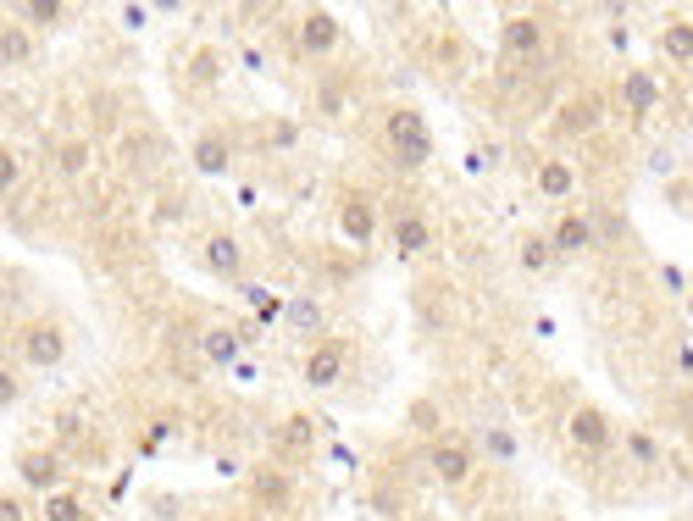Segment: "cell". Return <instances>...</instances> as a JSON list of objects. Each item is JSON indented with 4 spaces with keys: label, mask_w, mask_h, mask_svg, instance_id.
I'll return each mask as SVG.
<instances>
[{
    "label": "cell",
    "mask_w": 693,
    "mask_h": 521,
    "mask_svg": "<svg viewBox=\"0 0 693 521\" xmlns=\"http://www.w3.org/2000/svg\"><path fill=\"white\" fill-rule=\"evenodd\" d=\"M45 521H90V510H83L78 494L56 488V494H45Z\"/></svg>",
    "instance_id": "cell-29"
},
{
    "label": "cell",
    "mask_w": 693,
    "mask_h": 521,
    "mask_svg": "<svg viewBox=\"0 0 693 521\" xmlns=\"http://www.w3.org/2000/svg\"><path fill=\"white\" fill-rule=\"evenodd\" d=\"M539 195L544 200H571L577 195V166L571 161H544L539 166Z\"/></svg>",
    "instance_id": "cell-17"
},
{
    "label": "cell",
    "mask_w": 693,
    "mask_h": 521,
    "mask_svg": "<svg viewBox=\"0 0 693 521\" xmlns=\"http://www.w3.org/2000/svg\"><path fill=\"white\" fill-rule=\"evenodd\" d=\"M255 344V327H228V322H211V327H200V361L206 367H239V356Z\"/></svg>",
    "instance_id": "cell-4"
},
{
    "label": "cell",
    "mask_w": 693,
    "mask_h": 521,
    "mask_svg": "<svg viewBox=\"0 0 693 521\" xmlns=\"http://www.w3.org/2000/svg\"><path fill=\"white\" fill-rule=\"evenodd\" d=\"M516 260H522V273H533V278H544L550 267H555V250H550V239H522V255H516Z\"/></svg>",
    "instance_id": "cell-28"
},
{
    "label": "cell",
    "mask_w": 693,
    "mask_h": 521,
    "mask_svg": "<svg viewBox=\"0 0 693 521\" xmlns=\"http://www.w3.org/2000/svg\"><path fill=\"white\" fill-rule=\"evenodd\" d=\"M338 233L356 239V250H367V244L378 239V206H372V195L350 189V195L338 200Z\"/></svg>",
    "instance_id": "cell-9"
},
{
    "label": "cell",
    "mask_w": 693,
    "mask_h": 521,
    "mask_svg": "<svg viewBox=\"0 0 693 521\" xmlns=\"http://www.w3.org/2000/svg\"><path fill=\"white\" fill-rule=\"evenodd\" d=\"M555 128H561L566 139H571V134H577V139H582V134H593V128H599V101H593V95L566 101V106H561V117H555Z\"/></svg>",
    "instance_id": "cell-16"
},
{
    "label": "cell",
    "mask_w": 693,
    "mask_h": 521,
    "mask_svg": "<svg viewBox=\"0 0 693 521\" xmlns=\"http://www.w3.org/2000/svg\"><path fill=\"white\" fill-rule=\"evenodd\" d=\"M239 300L255 311V327H273V322L284 316V294H273V289H262V283H239Z\"/></svg>",
    "instance_id": "cell-20"
},
{
    "label": "cell",
    "mask_w": 693,
    "mask_h": 521,
    "mask_svg": "<svg viewBox=\"0 0 693 521\" xmlns=\"http://www.w3.org/2000/svg\"><path fill=\"white\" fill-rule=\"evenodd\" d=\"M344 372H350V338L327 333V338H316L311 350H305V367H300V378H305V389H311V394H327V389H338V383H344Z\"/></svg>",
    "instance_id": "cell-2"
},
{
    "label": "cell",
    "mask_w": 693,
    "mask_h": 521,
    "mask_svg": "<svg viewBox=\"0 0 693 521\" xmlns=\"http://www.w3.org/2000/svg\"><path fill=\"white\" fill-rule=\"evenodd\" d=\"M189 161H195V172H200V178H222V172L233 166V139H228L222 128H206V134L195 139Z\"/></svg>",
    "instance_id": "cell-13"
},
{
    "label": "cell",
    "mask_w": 693,
    "mask_h": 521,
    "mask_svg": "<svg viewBox=\"0 0 693 521\" xmlns=\"http://www.w3.org/2000/svg\"><path fill=\"white\" fill-rule=\"evenodd\" d=\"M18 483H23L28 494H56V488L67 483V461H61L56 450H23V455H18Z\"/></svg>",
    "instance_id": "cell-8"
},
{
    "label": "cell",
    "mask_w": 693,
    "mask_h": 521,
    "mask_svg": "<svg viewBox=\"0 0 693 521\" xmlns=\"http://www.w3.org/2000/svg\"><path fill=\"white\" fill-rule=\"evenodd\" d=\"M660 50H666L671 61L688 67V61H693V23H688V18H671V23L660 28Z\"/></svg>",
    "instance_id": "cell-23"
},
{
    "label": "cell",
    "mask_w": 693,
    "mask_h": 521,
    "mask_svg": "<svg viewBox=\"0 0 693 521\" xmlns=\"http://www.w3.org/2000/svg\"><path fill=\"white\" fill-rule=\"evenodd\" d=\"M166 439H172V421H166V416H161V421H150V432H145V444H139V450H145V455H150V450H161V444H166Z\"/></svg>",
    "instance_id": "cell-35"
},
{
    "label": "cell",
    "mask_w": 693,
    "mask_h": 521,
    "mask_svg": "<svg viewBox=\"0 0 693 521\" xmlns=\"http://www.w3.org/2000/svg\"><path fill=\"white\" fill-rule=\"evenodd\" d=\"M18 184H23V155L12 144H0V200L18 195Z\"/></svg>",
    "instance_id": "cell-31"
},
{
    "label": "cell",
    "mask_w": 693,
    "mask_h": 521,
    "mask_svg": "<svg viewBox=\"0 0 693 521\" xmlns=\"http://www.w3.org/2000/svg\"><path fill=\"white\" fill-rule=\"evenodd\" d=\"M294 139H300V128H294V123H278V128H273V144H278V150H289Z\"/></svg>",
    "instance_id": "cell-38"
},
{
    "label": "cell",
    "mask_w": 693,
    "mask_h": 521,
    "mask_svg": "<svg viewBox=\"0 0 693 521\" xmlns=\"http://www.w3.org/2000/svg\"><path fill=\"white\" fill-rule=\"evenodd\" d=\"M34 61V34L18 23H0V67H23Z\"/></svg>",
    "instance_id": "cell-21"
},
{
    "label": "cell",
    "mask_w": 693,
    "mask_h": 521,
    "mask_svg": "<svg viewBox=\"0 0 693 521\" xmlns=\"http://www.w3.org/2000/svg\"><path fill=\"white\" fill-rule=\"evenodd\" d=\"M250 499L262 505V510H289V499H294V483H289V472H278V466H255L250 472Z\"/></svg>",
    "instance_id": "cell-14"
},
{
    "label": "cell",
    "mask_w": 693,
    "mask_h": 521,
    "mask_svg": "<svg viewBox=\"0 0 693 521\" xmlns=\"http://www.w3.org/2000/svg\"><path fill=\"white\" fill-rule=\"evenodd\" d=\"M622 444H627V455H633V461H638L644 472H655V466L666 461V455H660V444L649 439L644 427H622Z\"/></svg>",
    "instance_id": "cell-26"
},
{
    "label": "cell",
    "mask_w": 693,
    "mask_h": 521,
    "mask_svg": "<svg viewBox=\"0 0 693 521\" xmlns=\"http://www.w3.org/2000/svg\"><path fill=\"white\" fill-rule=\"evenodd\" d=\"M150 23V7H123V28H145Z\"/></svg>",
    "instance_id": "cell-37"
},
{
    "label": "cell",
    "mask_w": 693,
    "mask_h": 521,
    "mask_svg": "<svg viewBox=\"0 0 693 521\" xmlns=\"http://www.w3.org/2000/svg\"><path fill=\"white\" fill-rule=\"evenodd\" d=\"M23 394H28L23 372H18V367H0V410H12V405H18Z\"/></svg>",
    "instance_id": "cell-34"
},
{
    "label": "cell",
    "mask_w": 693,
    "mask_h": 521,
    "mask_svg": "<svg viewBox=\"0 0 693 521\" xmlns=\"http://www.w3.org/2000/svg\"><path fill=\"white\" fill-rule=\"evenodd\" d=\"M472 466H477V455H472L466 439H432L427 444V472L439 477L444 488H461L472 477Z\"/></svg>",
    "instance_id": "cell-5"
},
{
    "label": "cell",
    "mask_w": 693,
    "mask_h": 521,
    "mask_svg": "<svg viewBox=\"0 0 693 521\" xmlns=\"http://www.w3.org/2000/svg\"><path fill=\"white\" fill-rule=\"evenodd\" d=\"M588 222H593V250H616L622 233H627V222L616 211H604V206H588Z\"/></svg>",
    "instance_id": "cell-24"
},
{
    "label": "cell",
    "mask_w": 693,
    "mask_h": 521,
    "mask_svg": "<svg viewBox=\"0 0 693 521\" xmlns=\"http://www.w3.org/2000/svg\"><path fill=\"white\" fill-rule=\"evenodd\" d=\"M688 316H693V289H688Z\"/></svg>",
    "instance_id": "cell-41"
},
{
    "label": "cell",
    "mask_w": 693,
    "mask_h": 521,
    "mask_svg": "<svg viewBox=\"0 0 693 521\" xmlns=\"http://www.w3.org/2000/svg\"><path fill=\"white\" fill-rule=\"evenodd\" d=\"M284 322H289L300 338H311V333H322V305H316L311 294H294V300H284Z\"/></svg>",
    "instance_id": "cell-22"
},
{
    "label": "cell",
    "mask_w": 693,
    "mask_h": 521,
    "mask_svg": "<svg viewBox=\"0 0 693 521\" xmlns=\"http://www.w3.org/2000/svg\"><path fill=\"white\" fill-rule=\"evenodd\" d=\"M200 260H206V273L222 278V283H239V273H244V250H239L233 233H211L200 244Z\"/></svg>",
    "instance_id": "cell-11"
},
{
    "label": "cell",
    "mask_w": 693,
    "mask_h": 521,
    "mask_svg": "<svg viewBox=\"0 0 693 521\" xmlns=\"http://www.w3.org/2000/svg\"><path fill=\"white\" fill-rule=\"evenodd\" d=\"M660 283H666V289H677V294H688V278H682L677 267H660Z\"/></svg>",
    "instance_id": "cell-39"
},
{
    "label": "cell",
    "mask_w": 693,
    "mask_h": 521,
    "mask_svg": "<svg viewBox=\"0 0 693 521\" xmlns=\"http://www.w3.org/2000/svg\"><path fill=\"white\" fill-rule=\"evenodd\" d=\"M544 239H550L555 260H571V255H588L593 250V222H588V211H561Z\"/></svg>",
    "instance_id": "cell-10"
},
{
    "label": "cell",
    "mask_w": 693,
    "mask_h": 521,
    "mask_svg": "<svg viewBox=\"0 0 693 521\" xmlns=\"http://www.w3.org/2000/svg\"><path fill=\"white\" fill-rule=\"evenodd\" d=\"M311 427H316L311 416H289L284 432H278V444H284V450H311Z\"/></svg>",
    "instance_id": "cell-32"
},
{
    "label": "cell",
    "mask_w": 693,
    "mask_h": 521,
    "mask_svg": "<svg viewBox=\"0 0 693 521\" xmlns=\"http://www.w3.org/2000/svg\"><path fill=\"white\" fill-rule=\"evenodd\" d=\"M217 472H222V477H239V472H244V466H239V461H233V455H217Z\"/></svg>",
    "instance_id": "cell-40"
},
{
    "label": "cell",
    "mask_w": 693,
    "mask_h": 521,
    "mask_svg": "<svg viewBox=\"0 0 693 521\" xmlns=\"http://www.w3.org/2000/svg\"><path fill=\"white\" fill-rule=\"evenodd\" d=\"M18 356L28 372H56L67 361V327L61 322H28L18 333Z\"/></svg>",
    "instance_id": "cell-3"
},
{
    "label": "cell",
    "mask_w": 693,
    "mask_h": 521,
    "mask_svg": "<svg viewBox=\"0 0 693 521\" xmlns=\"http://www.w3.org/2000/svg\"><path fill=\"white\" fill-rule=\"evenodd\" d=\"M18 18L34 23V28H50V23L67 18V7H61V0H28V7H18Z\"/></svg>",
    "instance_id": "cell-30"
},
{
    "label": "cell",
    "mask_w": 693,
    "mask_h": 521,
    "mask_svg": "<svg viewBox=\"0 0 693 521\" xmlns=\"http://www.w3.org/2000/svg\"><path fill=\"white\" fill-rule=\"evenodd\" d=\"M389 244H394L405 260H416V255L432 250V222H427L416 206H394V211H389Z\"/></svg>",
    "instance_id": "cell-7"
},
{
    "label": "cell",
    "mask_w": 693,
    "mask_h": 521,
    "mask_svg": "<svg viewBox=\"0 0 693 521\" xmlns=\"http://www.w3.org/2000/svg\"><path fill=\"white\" fill-rule=\"evenodd\" d=\"M505 50H510L516 61H533V56L544 50V23H539V18H510V23H505Z\"/></svg>",
    "instance_id": "cell-15"
},
{
    "label": "cell",
    "mask_w": 693,
    "mask_h": 521,
    "mask_svg": "<svg viewBox=\"0 0 693 521\" xmlns=\"http://www.w3.org/2000/svg\"><path fill=\"white\" fill-rule=\"evenodd\" d=\"M411 427L421 432V439H444V410L439 405H432V400H411Z\"/></svg>",
    "instance_id": "cell-27"
},
{
    "label": "cell",
    "mask_w": 693,
    "mask_h": 521,
    "mask_svg": "<svg viewBox=\"0 0 693 521\" xmlns=\"http://www.w3.org/2000/svg\"><path fill=\"white\" fill-rule=\"evenodd\" d=\"M222 72H228V61H222V50H211V45H200V50H195V61H189V78L200 83V90H217V83H222Z\"/></svg>",
    "instance_id": "cell-25"
},
{
    "label": "cell",
    "mask_w": 693,
    "mask_h": 521,
    "mask_svg": "<svg viewBox=\"0 0 693 521\" xmlns=\"http://www.w3.org/2000/svg\"><path fill=\"white\" fill-rule=\"evenodd\" d=\"M90 166H95V144L90 139H61L56 144V172L61 178H83Z\"/></svg>",
    "instance_id": "cell-19"
},
{
    "label": "cell",
    "mask_w": 693,
    "mask_h": 521,
    "mask_svg": "<svg viewBox=\"0 0 693 521\" xmlns=\"http://www.w3.org/2000/svg\"><path fill=\"white\" fill-rule=\"evenodd\" d=\"M566 439H571L582 455H604V450L616 444V427H611V416H604L599 405H577L571 421H566Z\"/></svg>",
    "instance_id": "cell-6"
},
{
    "label": "cell",
    "mask_w": 693,
    "mask_h": 521,
    "mask_svg": "<svg viewBox=\"0 0 693 521\" xmlns=\"http://www.w3.org/2000/svg\"><path fill=\"white\" fill-rule=\"evenodd\" d=\"M0 521H28V505L18 494H0Z\"/></svg>",
    "instance_id": "cell-36"
},
{
    "label": "cell",
    "mask_w": 693,
    "mask_h": 521,
    "mask_svg": "<svg viewBox=\"0 0 693 521\" xmlns=\"http://www.w3.org/2000/svg\"><path fill=\"white\" fill-rule=\"evenodd\" d=\"M383 139H389V150H394V161H400L405 172H416V166H427V161H432V134H427V117H421V112H411V106L389 112Z\"/></svg>",
    "instance_id": "cell-1"
},
{
    "label": "cell",
    "mask_w": 693,
    "mask_h": 521,
    "mask_svg": "<svg viewBox=\"0 0 693 521\" xmlns=\"http://www.w3.org/2000/svg\"><path fill=\"white\" fill-rule=\"evenodd\" d=\"M622 101H627V112H633V117H649V112L660 106L655 78H649V72H627V78H622Z\"/></svg>",
    "instance_id": "cell-18"
},
{
    "label": "cell",
    "mask_w": 693,
    "mask_h": 521,
    "mask_svg": "<svg viewBox=\"0 0 693 521\" xmlns=\"http://www.w3.org/2000/svg\"><path fill=\"white\" fill-rule=\"evenodd\" d=\"M338 39H344V28H338V18H333V12H305V18H300V28H294L300 56H327Z\"/></svg>",
    "instance_id": "cell-12"
},
{
    "label": "cell",
    "mask_w": 693,
    "mask_h": 521,
    "mask_svg": "<svg viewBox=\"0 0 693 521\" xmlns=\"http://www.w3.org/2000/svg\"><path fill=\"white\" fill-rule=\"evenodd\" d=\"M483 450H488L499 466H510V461H516V439H510L505 427H483Z\"/></svg>",
    "instance_id": "cell-33"
}]
</instances>
